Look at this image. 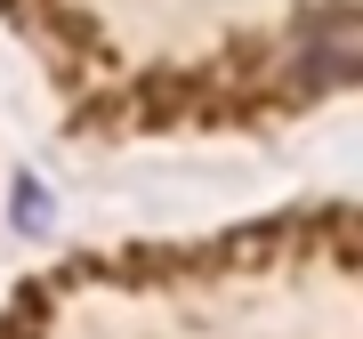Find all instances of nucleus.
I'll list each match as a JSON object with an SVG mask.
<instances>
[{
	"label": "nucleus",
	"instance_id": "f03ea898",
	"mask_svg": "<svg viewBox=\"0 0 363 339\" xmlns=\"http://www.w3.org/2000/svg\"><path fill=\"white\" fill-rule=\"evenodd\" d=\"M16 226H25V235L49 226V194H40V186H16Z\"/></svg>",
	"mask_w": 363,
	"mask_h": 339
},
{
	"label": "nucleus",
	"instance_id": "f257e3e1",
	"mask_svg": "<svg viewBox=\"0 0 363 339\" xmlns=\"http://www.w3.org/2000/svg\"><path fill=\"white\" fill-rule=\"evenodd\" d=\"M347 65H355V16L331 9L323 25L307 33V81H347Z\"/></svg>",
	"mask_w": 363,
	"mask_h": 339
}]
</instances>
